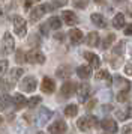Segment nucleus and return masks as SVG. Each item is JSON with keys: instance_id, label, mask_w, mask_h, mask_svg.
<instances>
[{"instance_id": "38", "label": "nucleus", "mask_w": 132, "mask_h": 134, "mask_svg": "<svg viewBox=\"0 0 132 134\" xmlns=\"http://www.w3.org/2000/svg\"><path fill=\"white\" fill-rule=\"evenodd\" d=\"M17 62L18 63H23V53H21V50H18L17 51Z\"/></svg>"}, {"instance_id": "21", "label": "nucleus", "mask_w": 132, "mask_h": 134, "mask_svg": "<svg viewBox=\"0 0 132 134\" xmlns=\"http://www.w3.org/2000/svg\"><path fill=\"white\" fill-rule=\"evenodd\" d=\"M12 104V97L6 95V93H0V109L5 110V109H9Z\"/></svg>"}, {"instance_id": "12", "label": "nucleus", "mask_w": 132, "mask_h": 134, "mask_svg": "<svg viewBox=\"0 0 132 134\" xmlns=\"http://www.w3.org/2000/svg\"><path fill=\"white\" fill-rule=\"evenodd\" d=\"M62 17H63L65 24H68V26H74V24L78 23V17L72 12V11H63V12H62Z\"/></svg>"}, {"instance_id": "18", "label": "nucleus", "mask_w": 132, "mask_h": 134, "mask_svg": "<svg viewBox=\"0 0 132 134\" xmlns=\"http://www.w3.org/2000/svg\"><path fill=\"white\" fill-rule=\"evenodd\" d=\"M77 74H78V77L80 79H89L90 77V74H92V69H90V66H87V65H81V66H78L77 68Z\"/></svg>"}, {"instance_id": "36", "label": "nucleus", "mask_w": 132, "mask_h": 134, "mask_svg": "<svg viewBox=\"0 0 132 134\" xmlns=\"http://www.w3.org/2000/svg\"><path fill=\"white\" fill-rule=\"evenodd\" d=\"M36 2H39V0H24V8H26V9H29L32 5H35Z\"/></svg>"}, {"instance_id": "46", "label": "nucleus", "mask_w": 132, "mask_h": 134, "mask_svg": "<svg viewBox=\"0 0 132 134\" xmlns=\"http://www.w3.org/2000/svg\"><path fill=\"white\" fill-rule=\"evenodd\" d=\"M2 15H3V12H2V8H0V18H2Z\"/></svg>"}, {"instance_id": "3", "label": "nucleus", "mask_w": 132, "mask_h": 134, "mask_svg": "<svg viewBox=\"0 0 132 134\" xmlns=\"http://www.w3.org/2000/svg\"><path fill=\"white\" fill-rule=\"evenodd\" d=\"M26 60L27 62H30V63H44L45 62V56L42 54L39 50H36V48H33V50H30L29 53L26 54Z\"/></svg>"}, {"instance_id": "40", "label": "nucleus", "mask_w": 132, "mask_h": 134, "mask_svg": "<svg viewBox=\"0 0 132 134\" xmlns=\"http://www.w3.org/2000/svg\"><path fill=\"white\" fill-rule=\"evenodd\" d=\"M56 39H57V41H63V39H65V33H57V35H56Z\"/></svg>"}, {"instance_id": "30", "label": "nucleus", "mask_w": 132, "mask_h": 134, "mask_svg": "<svg viewBox=\"0 0 132 134\" xmlns=\"http://www.w3.org/2000/svg\"><path fill=\"white\" fill-rule=\"evenodd\" d=\"M39 103H41V97H32L29 101H27V104H26V105H27L29 109H35Z\"/></svg>"}, {"instance_id": "44", "label": "nucleus", "mask_w": 132, "mask_h": 134, "mask_svg": "<svg viewBox=\"0 0 132 134\" xmlns=\"http://www.w3.org/2000/svg\"><path fill=\"white\" fill-rule=\"evenodd\" d=\"M96 3H102V2H104V0H95Z\"/></svg>"}, {"instance_id": "14", "label": "nucleus", "mask_w": 132, "mask_h": 134, "mask_svg": "<svg viewBox=\"0 0 132 134\" xmlns=\"http://www.w3.org/2000/svg\"><path fill=\"white\" fill-rule=\"evenodd\" d=\"M84 57H86V60H89V63L93 68H99V65H101L99 56L93 54V53H90V51H86V53H84Z\"/></svg>"}, {"instance_id": "1", "label": "nucleus", "mask_w": 132, "mask_h": 134, "mask_svg": "<svg viewBox=\"0 0 132 134\" xmlns=\"http://www.w3.org/2000/svg\"><path fill=\"white\" fill-rule=\"evenodd\" d=\"M77 125L81 131H89V130H93V128L98 127L99 121L95 116H83V118H80L77 121Z\"/></svg>"}, {"instance_id": "9", "label": "nucleus", "mask_w": 132, "mask_h": 134, "mask_svg": "<svg viewBox=\"0 0 132 134\" xmlns=\"http://www.w3.org/2000/svg\"><path fill=\"white\" fill-rule=\"evenodd\" d=\"M77 95H78V101L80 103H86L87 98H89V93H90V86L87 83H83V85L77 86Z\"/></svg>"}, {"instance_id": "25", "label": "nucleus", "mask_w": 132, "mask_h": 134, "mask_svg": "<svg viewBox=\"0 0 132 134\" xmlns=\"http://www.w3.org/2000/svg\"><path fill=\"white\" fill-rule=\"evenodd\" d=\"M47 24L50 29H54V30H59L60 26H62V21H60V18H57V17H51V18L47 21Z\"/></svg>"}, {"instance_id": "5", "label": "nucleus", "mask_w": 132, "mask_h": 134, "mask_svg": "<svg viewBox=\"0 0 132 134\" xmlns=\"http://www.w3.org/2000/svg\"><path fill=\"white\" fill-rule=\"evenodd\" d=\"M77 91V83H72V81H66L62 85V89H60V97L62 98H71L74 95V92Z\"/></svg>"}, {"instance_id": "47", "label": "nucleus", "mask_w": 132, "mask_h": 134, "mask_svg": "<svg viewBox=\"0 0 132 134\" xmlns=\"http://www.w3.org/2000/svg\"><path fill=\"white\" fill-rule=\"evenodd\" d=\"M38 134H45V133H42V131H38Z\"/></svg>"}, {"instance_id": "39", "label": "nucleus", "mask_w": 132, "mask_h": 134, "mask_svg": "<svg viewBox=\"0 0 132 134\" xmlns=\"http://www.w3.org/2000/svg\"><path fill=\"white\" fill-rule=\"evenodd\" d=\"M125 72L128 74V75H132V65H131V63L125 66Z\"/></svg>"}, {"instance_id": "8", "label": "nucleus", "mask_w": 132, "mask_h": 134, "mask_svg": "<svg viewBox=\"0 0 132 134\" xmlns=\"http://www.w3.org/2000/svg\"><path fill=\"white\" fill-rule=\"evenodd\" d=\"M66 130H68V125L65 121H56L48 127V131L51 134H63L66 133Z\"/></svg>"}, {"instance_id": "20", "label": "nucleus", "mask_w": 132, "mask_h": 134, "mask_svg": "<svg viewBox=\"0 0 132 134\" xmlns=\"http://www.w3.org/2000/svg\"><path fill=\"white\" fill-rule=\"evenodd\" d=\"M86 42H87V45H90V47L99 45V35H98L96 32H90L89 35H87V38H86Z\"/></svg>"}, {"instance_id": "45", "label": "nucleus", "mask_w": 132, "mask_h": 134, "mask_svg": "<svg viewBox=\"0 0 132 134\" xmlns=\"http://www.w3.org/2000/svg\"><path fill=\"white\" fill-rule=\"evenodd\" d=\"M2 124H3V119H2V116H0V125H2Z\"/></svg>"}, {"instance_id": "31", "label": "nucleus", "mask_w": 132, "mask_h": 134, "mask_svg": "<svg viewBox=\"0 0 132 134\" xmlns=\"http://www.w3.org/2000/svg\"><path fill=\"white\" fill-rule=\"evenodd\" d=\"M123 51H125V42H123V41H120V42L114 47L113 53H114V54H117V56H120V54H123Z\"/></svg>"}, {"instance_id": "42", "label": "nucleus", "mask_w": 132, "mask_h": 134, "mask_svg": "<svg viewBox=\"0 0 132 134\" xmlns=\"http://www.w3.org/2000/svg\"><path fill=\"white\" fill-rule=\"evenodd\" d=\"M132 130V127H125V130H123V131H125V134H129V131H131Z\"/></svg>"}, {"instance_id": "22", "label": "nucleus", "mask_w": 132, "mask_h": 134, "mask_svg": "<svg viewBox=\"0 0 132 134\" xmlns=\"http://www.w3.org/2000/svg\"><path fill=\"white\" fill-rule=\"evenodd\" d=\"M123 24H125V15L122 12H119L113 18V26L116 29H123Z\"/></svg>"}, {"instance_id": "34", "label": "nucleus", "mask_w": 132, "mask_h": 134, "mask_svg": "<svg viewBox=\"0 0 132 134\" xmlns=\"http://www.w3.org/2000/svg\"><path fill=\"white\" fill-rule=\"evenodd\" d=\"M8 69V60H0V74L6 72Z\"/></svg>"}, {"instance_id": "17", "label": "nucleus", "mask_w": 132, "mask_h": 134, "mask_svg": "<svg viewBox=\"0 0 132 134\" xmlns=\"http://www.w3.org/2000/svg\"><path fill=\"white\" fill-rule=\"evenodd\" d=\"M69 38L74 44H80L83 41V32L80 29H71L69 30Z\"/></svg>"}, {"instance_id": "2", "label": "nucleus", "mask_w": 132, "mask_h": 134, "mask_svg": "<svg viewBox=\"0 0 132 134\" xmlns=\"http://www.w3.org/2000/svg\"><path fill=\"white\" fill-rule=\"evenodd\" d=\"M12 23H14V30H15V33L18 36H24L27 33V23H26V20L23 17L15 15L14 20H12Z\"/></svg>"}, {"instance_id": "33", "label": "nucleus", "mask_w": 132, "mask_h": 134, "mask_svg": "<svg viewBox=\"0 0 132 134\" xmlns=\"http://www.w3.org/2000/svg\"><path fill=\"white\" fill-rule=\"evenodd\" d=\"M117 101H119V103H125V101H128V91L119 92V93H117Z\"/></svg>"}, {"instance_id": "13", "label": "nucleus", "mask_w": 132, "mask_h": 134, "mask_svg": "<svg viewBox=\"0 0 132 134\" xmlns=\"http://www.w3.org/2000/svg\"><path fill=\"white\" fill-rule=\"evenodd\" d=\"M12 104H14L15 110H20L27 104V99H26V97H23L21 93H15V95L12 97Z\"/></svg>"}, {"instance_id": "32", "label": "nucleus", "mask_w": 132, "mask_h": 134, "mask_svg": "<svg viewBox=\"0 0 132 134\" xmlns=\"http://www.w3.org/2000/svg\"><path fill=\"white\" fill-rule=\"evenodd\" d=\"M87 0H72V5L74 8H78V9H84V8L87 6Z\"/></svg>"}, {"instance_id": "15", "label": "nucleus", "mask_w": 132, "mask_h": 134, "mask_svg": "<svg viewBox=\"0 0 132 134\" xmlns=\"http://www.w3.org/2000/svg\"><path fill=\"white\" fill-rule=\"evenodd\" d=\"M51 118V111L47 109V107H42V109H39V116H38V124L39 125H44V124H47V121Z\"/></svg>"}, {"instance_id": "37", "label": "nucleus", "mask_w": 132, "mask_h": 134, "mask_svg": "<svg viewBox=\"0 0 132 134\" xmlns=\"http://www.w3.org/2000/svg\"><path fill=\"white\" fill-rule=\"evenodd\" d=\"M125 35L132 36V24H129V26H126V27H125Z\"/></svg>"}, {"instance_id": "43", "label": "nucleus", "mask_w": 132, "mask_h": 134, "mask_svg": "<svg viewBox=\"0 0 132 134\" xmlns=\"http://www.w3.org/2000/svg\"><path fill=\"white\" fill-rule=\"evenodd\" d=\"M114 2H116V3H120V2H125V0H114Z\"/></svg>"}, {"instance_id": "4", "label": "nucleus", "mask_w": 132, "mask_h": 134, "mask_svg": "<svg viewBox=\"0 0 132 134\" xmlns=\"http://www.w3.org/2000/svg\"><path fill=\"white\" fill-rule=\"evenodd\" d=\"M51 8H50V5L48 3H44V5H39V6H36L33 11H32V14H30V20L32 21H38V20L41 18V17H44L45 14L50 11Z\"/></svg>"}, {"instance_id": "10", "label": "nucleus", "mask_w": 132, "mask_h": 134, "mask_svg": "<svg viewBox=\"0 0 132 134\" xmlns=\"http://www.w3.org/2000/svg\"><path fill=\"white\" fill-rule=\"evenodd\" d=\"M101 127L107 131V133H117V124H116V121H113V119H110V118H107V119H104V121L101 122Z\"/></svg>"}, {"instance_id": "24", "label": "nucleus", "mask_w": 132, "mask_h": 134, "mask_svg": "<svg viewBox=\"0 0 132 134\" xmlns=\"http://www.w3.org/2000/svg\"><path fill=\"white\" fill-rule=\"evenodd\" d=\"M95 79L99 81V80H107L108 83H111V75H110V72H108L107 69H99L98 72H96Z\"/></svg>"}, {"instance_id": "16", "label": "nucleus", "mask_w": 132, "mask_h": 134, "mask_svg": "<svg viewBox=\"0 0 132 134\" xmlns=\"http://www.w3.org/2000/svg\"><path fill=\"white\" fill-rule=\"evenodd\" d=\"M92 23L101 29H105L107 27V20L102 17L101 14H92Z\"/></svg>"}, {"instance_id": "41", "label": "nucleus", "mask_w": 132, "mask_h": 134, "mask_svg": "<svg viewBox=\"0 0 132 134\" xmlns=\"http://www.w3.org/2000/svg\"><path fill=\"white\" fill-rule=\"evenodd\" d=\"M95 104H96V101H95V99H93V101H90V103L87 104V110H92V109H93V105H95Z\"/></svg>"}, {"instance_id": "23", "label": "nucleus", "mask_w": 132, "mask_h": 134, "mask_svg": "<svg viewBox=\"0 0 132 134\" xmlns=\"http://www.w3.org/2000/svg\"><path fill=\"white\" fill-rule=\"evenodd\" d=\"M23 72L24 71L21 69V68H14V69L11 71V79H9V81H11L12 85H15L18 80H20V77L23 75Z\"/></svg>"}, {"instance_id": "35", "label": "nucleus", "mask_w": 132, "mask_h": 134, "mask_svg": "<svg viewBox=\"0 0 132 134\" xmlns=\"http://www.w3.org/2000/svg\"><path fill=\"white\" fill-rule=\"evenodd\" d=\"M48 30H50L48 24H47V23H44V24L41 26V32H42V35H44V36H48Z\"/></svg>"}, {"instance_id": "27", "label": "nucleus", "mask_w": 132, "mask_h": 134, "mask_svg": "<svg viewBox=\"0 0 132 134\" xmlns=\"http://www.w3.org/2000/svg\"><path fill=\"white\" fill-rule=\"evenodd\" d=\"M131 113H132L131 107H126L125 110H119V111H117V118H119L120 121H126V119L131 116Z\"/></svg>"}, {"instance_id": "11", "label": "nucleus", "mask_w": 132, "mask_h": 134, "mask_svg": "<svg viewBox=\"0 0 132 134\" xmlns=\"http://www.w3.org/2000/svg\"><path fill=\"white\" fill-rule=\"evenodd\" d=\"M41 89L45 92V93H53V92L56 91V83H54V80H51L50 77H44Z\"/></svg>"}, {"instance_id": "19", "label": "nucleus", "mask_w": 132, "mask_h": 134, "mask_svg": "<svg viewBox=\"0 0 132 134\" xmlns=\"http://www.w3.org/2000/svg\"><path fill=\"white\" fill-rule=\"evenodd\" d=\"M56 74H57V77H59V79H68V77H71V75H72V68L68 66V65L60 66Z\"/></svg>"}, {"instance_id": "26", "label": "nucleus", "mask_w": 132, "mask_h": 134, "mask_svg": "<svg viewBox=\"0 0 132 134\" xmlns=\"http://www.w3.org/2000/svg\"><path fill=\"white\" fill-rule=\"evenodd\" d=\"M77 113H78V107L75 104H69L65 109V115L68 118H74V116H77Z\"/></svg>"}, {"instance_id": "7", "label": "nucleus", "mask_w": 132, "mask_h": 134, "mask_svg": "<svg viewBox=\"0 0 132 134\" xmlns=\"http://www.w3.org/2000/svg\"><path fill=\"white\" fill-rule=\"evenodd\" d=\"M36 79L35 77H30V75H27V77H24L23 81H21V85H20V87H21V91L24 92H33L36 89Z\"/></svg>"}, {"instance_id": "28", "label": "nucleus", "mask_w": 132, "mask_h": 134, "mask_svg": "<svg viewBox=\"0 0 132 134\" xmlns=\"http://www.w3.org/2000/svg\"><path fill=\"white\" fill-rule=\"evenodd\" d=\"M116 41V35L114 33H110V35H107V38L104 39V42H102V47H104V50L110 48V45Z\"/></svg>"}, {"instance_id": "6", "label": "nucleus", "mask_w": 132, "mask_h": 134, "mask_svg": "<svg viewBox=\"0 0 132 134\" xmlns=\"http://www.w3.org/2000/svg\"><path fill=\"white\" fill-rule=\"evenodd\" d=\"M15 48V41H14V38L9 32H6L5 35H3V53L5 54H11L12 51Z\"/></svg>"}, {"instance_id": "29", "label": "nucleus", "mask_w": 132, "mask_h": 134, "mask_svg": "<svg viewBox=\"0 0 132 134\" xmlns=\"http://www.w3.org/2000/svg\"><path fill=\"white\" fill-rule=\"evenodd\" d=\"M12 87H14V85H12L9 80H6L5 77L0 79V89H2V91H11Z\"/></svg>"}]
</instances>
